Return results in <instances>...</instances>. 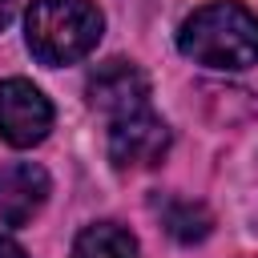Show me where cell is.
Masks as SVG:
<instances>
[{
    "mask_svg": "<svg viewBox=\"0 0 258 258\" xmlns=\"http://www.w3.org/2000/svg\"><path fill=\"white\" fill-rule=\"evenodd\" d=\"M177 48L210 69H250L258 64V12L234 0H214L181 20Z\"/></svg>",
    "mask_w": 258,
    "mask_h": 258,
    "instance_id": "cell-1",
    "label": "cell"
},
{
    "mask_svg": "<svg viewBox=\"0 0 258 258\" xmlns=\"http://www.w3.org/2000/svg\"><path fill=\"white\" fill-rule=\"evenodd\" d=\"M101 12L93 0H32L24 16V40L40 64H73L101 40Z\"/></svg>",
    "mask_w": 258,
    "mask_h": 258,
    "instance_id": "cell-2",
    "label": "cell"
},
{
    "mask_svg": "<svg viewBox=\"0 0 258 258\" xmlns=\"http://www.w3.org/2000/svg\"><path fill=\"white\" fill-rule=\"evenodd\" d=\"M48 129H52L48 97L32 81H20V77L0 81V141L28 149V145H40Z\"/></svg>",
    "mask_w": 258,
    "mask_h": 258,
    "instance_id": "cell-3",
    "label": "cell"
},
{
    "mask_svg": "<svg viewBox=\"0 0 258 258\" xmlns=\"http://www.w3.org/2000/svg\"><path fill=\"white\" fill-rule=\"evenodd\" d=\"M85 93H89V105L101 109L113 121L149 109V77L133 60H105V64H97V73L89 77Z\"/></svg>",
    "mask_w": 258,
    "mask_h": 258,
    "instance_id": "cell-4",
    "label": "cell"
},
{
    "mask_svg": "<svg viewBox=\"0 0 258 258\" xmlns=\"http://www.w3.org/2000/svg\"><path fill=\"white\" fill-rule=\"evenodd\" d=\"M165 153H169V125L161 117H153L149 109L113 121L109 161L117 169H153Z\"/></svg>",
    "mask_w": 258,
    "mask_h": 258,
    "instance_id": "cell-5",
    "label": "cell"
},
{
    "mask_svg": "<svg viewBox=\"0 0 258 258\" xmlns=\"http://www.w3.org/2000/svg\"><path fill=\"white\" fill-rule=\"evenodd\" d=\"M48 202V173L32 161L0 169V226H24Z\"/></svg>",
    "mask_w": 258,
    "mask_h": 258,
    "instance_id": "cell-6",
    "label": "cell"
},
{
    "mask_svg": "<svg viewBox=\"0 0 258 258\" xmlns=\"http://www.w3.org/2000/svg\"><path fill=\"white\" fill-rule=\"evenodd\" d=\"M73 258H137V238L117 222H97L77 234Z\"/></svg>",
    "mask_w": 258,
    "mask_h": 258,
    "instance_id": "cell-7",
    "label": "cell"
},
{
    "mask_svg": "<svg viewBox=\"0 0 258 258\" xmlns=\"http://www.w3.org/2000/svg\"><path fill=\"white\" fill-rule=\"evenodd\" d=\"M165 230L177 242H202L210 234V214L198 202H169L165 206Z\"/></svg>",
    "mask_w": 258,
    "mask_h": 258,
    "instance_id": "cell-8",
    "label": "cell"
},
{
    "mask_svg": "<svg viewBox=\"0 0 258 258\" xmlns=\"http://www.w3.org/2000/svg\"><path fill=\"white\" fill-rule=\"evenodd\" d=\"M0 258H28V254H24L12 238H4V234H0Z\"/></svg>",
    "mask_w": 258,
    "mask_h": 258,
    "instance_id": "cell-9",
    "label": "cell"
},
{
    "mask_svg": "<svg viewBox=\"0 0 258 258\" xmlns=\"http://www.w3.org/2000/svg\"><path fill=\"white\" fill-rule=\"evenodd\" d=\"M12 12H16V0H0V28L12 20Z\"/></svg>",
    "mask_w": 258,
    "mask_h": 258,
    "instance_id": "cell-10",
    "label": "cell"
}]
</instances>
